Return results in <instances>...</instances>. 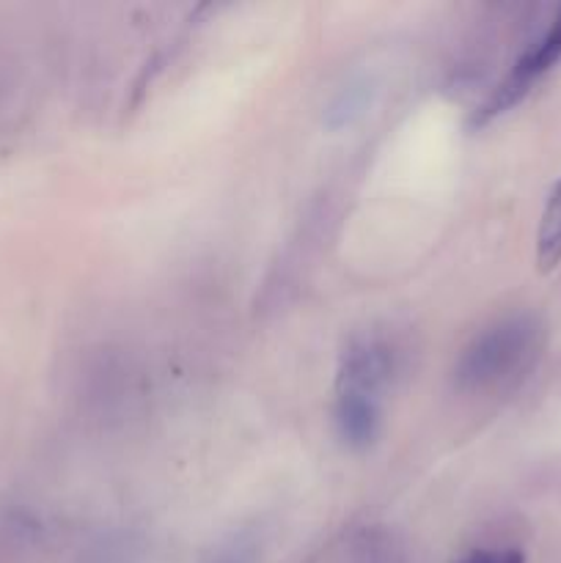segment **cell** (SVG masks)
Returning a JSON list of instances; mask_svg holds the SVG:
<instances>
[{
	"label": "cell",
	"instance_id": "obj_1",
	"mask_svg": "<svg viewBox=\"0 0 561 563\" xmlns=\"http://www.w3.org/2000/svg\"><path fill=\"white\" fill-rule=\"evenodd\" d=\"M542 350V324L531 313H512L479 330L454 363V383L465 394H487L517 383Z\"/></svg>",
	"mask_w": 561,
	"mask_h": 563
},
{
	"label": "cell",
	"instance_id": "obj_2",
	"mask_svg": "<svg viewBox=\"0 0 561 563\" xmlns=\"http://www.w3.org/2000/svg\"><path fill=\"white\" fill-rule=\"evenodd\" d=\"M399 372V350L383 333H355L346 339L336 368V396L383 401Z\"/></svg>",
	"mask_w": 561,
	"mask_h": 563
},
{
	"label": "cell",
	"instance_id": "obj_3",
	"mask_svg": "<svg viewBox=\"0 0 561 563\" xmlns=\"http://www.w3.org/2000/svg\"><path fill=\"white\" fill-rule=\"evenodd\" d=\"M561 60V9L556 11L553 20L548 22L542 33L517 55V60L512 64V69L506 71L504 80L487 93L482 104L476 110V124H487L495 115L506 113V110L515 108L534 86H537L539 77L548 75L556 64Z\"/></svg>",
	"mask_w": 561,
	"mask_h": 563
},
{
	"label": "cell",
	"instance_id": "obj_4",
	"mask_svg": "<svg viewBox=\"0 0 561 563\" xmlns=\"http://www.w3.org/2000/svg\"><path fill=\"white\" fill-rule=\"evenodd\" d=\"M333 427L350 451H369L383 432V401L333 396Z\"/></svg>",
	"mask_w": 561,
	"mask_h": 563
},
{
	"label": "cell",
	"instance_id": "obj_5",
	"mask_svg": "<svg viewBox=\"0 0 561 563\" xmlns=\"http://www.w3.org/2000/svg\"><path fill=\"white\" fill-rule=\"evenodd\" d=\"M537 262L542 269H553L561 262V181L544 203L537 234Z\"/></svg>",
	"mask_w": 561,
	"mask_h": 563
},
{
	"label": "cell",
	"instance_id": "obj_6",
	"mask_svg": "<svg viewBox=\"0 0 561 563\" xmlns=\"http://www.w3.org/2000/svg\"><path fill=\"white\" fill-rule=\"evenodd\" d=\"M372 93H374L372 80H366V77H358V80H352L350 86H346L344 91L333 99V104L328 108V126L339 130V126L352 124V121H355L358 115L369 108V102H372Z\"/></svg>",
	"mask_w": 561,
	"mask_h": 563
},
{
	"label": "cell",
	"instance_id": "obj_7",
	"mask_svg": "<svg viewBox=\"0 0 561 563\" xmlns=\"http://www.w3.org/2000/svg\"><path fill=\"white\" fill-rule=\"evenodd\" d=\"M258 561V539L251 531H242L220 542L204 563H256Z\"/></svg>",
	"mask_w": 561,
	"mask_h": 563
},
{
	"label": "cell",
	"instance_id": "obj_8",
	"mask_svg": "<svg viewBox=\"0 0 561 563\" xmlns=\"http://www.w3.org/2000/svg\"><path fill=\"white\" fill-rule=\"evenodd\" d=\"M454 563H526V555L517 548L509 550H490V548H476L471 553L460 555Z\"/></svg>",
	"mask_w": 561,
	"mask_h": 563
},
{
	"label": "cell",
	"instance_id": "obj_9",
	"mask_svg": "<svg viewBox=\"0 0 561 563\" xmlns=\"http://www.w3.org/2000/svg\"><path fill=\"white\" fill-rule=\"evenodd\" d=\"M363 553H366L369 563H399V561H396V553H394V548H391V544L369 542L366 548H363Z\"/></svg>",
	"mask_w": 561,
	"mask_h": 563
}]
</instances>
